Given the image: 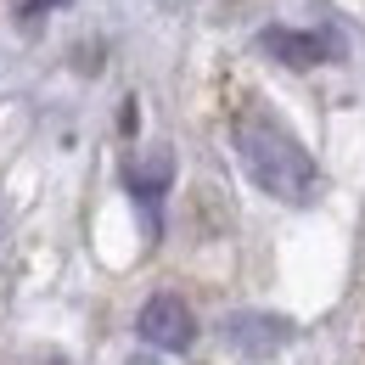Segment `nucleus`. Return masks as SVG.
<instances>
[{
	"mask_svg": "<svg viewBox=\"0 0 365 365\" xmlns=\"http://www.w3.org/2000/svg\"><path fill=\"white\" fill-rule=\"evenodd\" d=\"M230 140H236L242 175L259 185L264 197H275V202H309L320 191V169L309 158V146L292 135L287 124H275L264 107H247L230 124Z\"/></svg>",
	"mask_w": 365,
	"mask_h": 365,
	"instance_id": "1",
	"label": "nucleus"
},
{
	"mask_svg": "<svg viewBox=\"0 0 365 365\" xmlns=\"http://www.w3.org/2000/svg\"><path fill=\"white\" fill-rule=\"evenodd\" d=\"M135 331H140V343L158 349V354H185L197 343V315L185 309L180 292H152L135 315Z\"/></svg>",
	"mask_w": 365,
	"mask_h": 365,
	"instance_id": "2",
	"label": "nucleus"
},
{
	"mask_svg": "<svg viewBox=\"0 0 365 365\" xmlns=\"http://www.w3.org/2000/svg\"><path fill=\"white\" fill-rule=\"evenodd\" d=\"M225 343L236 349V354H247V360H270V354H281L292 337H298V326L287 315H270V309H236V315H225Z\"/></svg>",
	"mask_w": 365,
	"mask_h": 365,
	"instance_id": "3",
	"label": "nucleus"
},
{
	"mask_svg": "<svg viewBox=\"0 0 365 365\" xmlns=\"http://www.w3.org/2000/svg\"><path fill=\"white\" fill-rule=\"evenodd\" d=\"M259 46L270 51L275 62H287V68H315L326 56H337V40H331V34H315V29H264Z\"/></svg>",
	"mask_w": 365,
	"mask_h": 365,
	"instance_id": "4",
	"label": "nucleus"
},
{
	"mask_svg": "<svg viewBox=\"0 0 365 365\" xmlns=\"http://www.w3.org/2000/svg\"><path fill=\"white\" fill-rule=\"evenodd\" d=\"M169 175H175V163H169V152H158V158H152V169H130V185H135L140 202H158V197H163V185H169Z\"/></svg>",
	"mask_w": 365,
	"mask_h": 365,
	"instance_id": "5",
	"label": "nucleus"
},
{
	"mask_svg": "<svg viewBox=\"0 0 365 365\" xmlns=\"http://www.w3.org/2000/svg\"><path fill=\"white\" fill-rule=\"evenodd\" d=\"M51 6H68V0H17V11H23V17H46Z\"/></svg>",
	"mask_w": 365,
	"mask_h": 365,
	"instance_id": "6",
	"label": "nucleus"
},
{
	"mask_svg": "<svg viewBox=\"0 0 365 365\" xmlns=\"http://www.w3.org/2000/svg\"><path fill=\"white\" fill-rule=\"evenodd\" d=\"M130 365H158V360H146V354H140V360H130Z\"/></svg>",
	"mask_w": 365,
	"mask_h": 365,
	"instance_id": "7",
	"label": "nucleus"
}]
</instances>
